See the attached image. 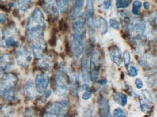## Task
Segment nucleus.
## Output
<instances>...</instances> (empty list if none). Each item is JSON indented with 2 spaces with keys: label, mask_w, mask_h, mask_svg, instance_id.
<instances>
[{
  "label": "nucleus",
  "mask_w": 157,
  "mask_h": 117,
  "mask_svg": "<svg viewBox=\"0 0 157 117\" xmlns=\"http://www.w3.org/2000/svg\"><path fill=\"white\" fill-rule=\"evenodd\" d=\"M86 18L85 16H78L72 23V33L71 37L70 50L74 59L77 61L83 53L85 47V37L86 31Z\"/></svg>",
  "instance_id": "nucleus-1"
},
{
  "label": "nucleus",
  "mask_w": 157,
  "mask_h": 117,
  "mask_svg": "<svg viewBox=\"0 0 157 117\" xmlns=\"http://www.w3.org/2000/svg\"><path fill=\"white\" fill-rule=\"evenodd\" d=\"M46 28L45 17L40 7H36L26 23V39L28 42L44 38Z\"/></svg>",
  "instance_id": "nucleus-2"
},
{
  "label": "nucleus",
  "mask_w": 157,
  "mask_h": 117,
  "mask_svg": "<svg viewBox=\"0 0 157 117\" xmlns=\"http://www.w3.org/2000/svg\"><path fill=\"white\" fill-rule=\"evenodd\" d=\"M19 78L13 72H7L2 76L1 96L7 101H10L15 98L17 86Z\"/></svg>",
  "instance_id": "nucleus-3"
},
{
  "label": "nucleus",
  "mask_w": 157,
  "mask_h": 117,
  "mask_svg": "<svg viewBox=\"0 0 157 117\" xmlns=\"http://www.w3.org/2000/svg\"><path fill=\"white\" fill-rule=\"evenodd\" d=\"M68 72L65 66L61 65L54 76V93L59 97H64L67 94L69 88Z\"/></svg>",
  "instance_id": "nucleus-4"
},
{
  "label": "nucleus",
  "mask_w": 157,
  "mask_h": 117,
  "mask_svg": "<svg viewBox=\"0 0 157 117\" xmlns=\"http://www.w3.org/2000/svg\"><path fill=\"white\" fill-rule=\"evenodd\" d=\"M70 109V101L61 100L51 102L46 106L42 117H66Z\"/></svg>",
  "instance_id": "nucleus-5"
},
{
  "label": "nucleus",
  "mask_w": 157,
  "mask_h": 117,
  "mask_svg": "<svg viewBox=\"0 0 157 117\" xmlns=\"http://www.w3.org/2000/svg\"><path fill=\"white\" fill-rule=\"evenodd\" d=\"M15 57L18 65L25 67L31 64L33 59V53L25 43H22L16 50Z\"/></svg>",
  "instance_id": "nucleus-6"
},
{
  "label": "nucleus",
  "mask_w": 157,
  "mask_h": 117,
  "mask_svg": "<svg viewBox=\"0 0 157 117\" xmlns=\"http://www.w3.org/2000/svg\"><path fill=\"white\" fill-rule=\"evenodd\" d=\"M101 56L96 50L92 51L90 56V78L92 82H96L100 74Z\"/></svg>",
  "instance_id": "nucleus-7"
},
{
  "label": "nucleus",
  "mask_w": 157,
  "mask_h": 117,
  "mask_svg": "<svg viewBox=\"0 0 157 117\" xmlns=\"http://www.w3.org/2000/svg\"><path fill=\"white\" fill-rule=\"evenodd\" d=\"M138 62L147 71L156 69L157 66V56L151 53H145L138 56Z\"/></svg>",
  "instance_id": "nucleus-8"
},
{
  "label": "nucleus",
  "mask_w": 157,
  "mask_h": 117,
  "mask_svg": "<svg viewBox=\"0 0 157 117\" xmlns=\"http://www.w3.org/2000/svg\"><path fill=\"white\" fill-rule=\"evenodd\" d=\"M29 43L32 53L36 58L39 59V58L43 57L47 48V45L44 41V38L31 41Z\"/></svg>",
  "instance_id": "nucleus-9"
},
{
  "label": "nucleus",
  "mask_w": 157,
  "mask_h": 117,
  "mask_svg": "<svg viewBox=\"0 0 157 117\" xmlns=\"http://www.w3.org/2000/svg\"><path fill=\"white\" fill-rule=\"evenodd\" d=\"M90 53H88V50L85 51V54L81 58V77L83 84L90 83Z\"/></svg>",
  "instance_id": "nucleus-10"
},
{
  "label": "nucleus",
  "mask_w": 157,
  "mask_h": 117,
  "mask_svg": "<svg viewBox=\"0 0 157 117\" xmlns=\"http://www.w3.org/2000/svg\"><path fill=\"white\" fill-rule=\"evenodd\" d=\"M49 84V78L45 72L38 74L35 79V85L37 92L43 95L48 90Z\"/></svg>",
  "instance_id": "nucleus-11"
},
{
  "label": "nucleus",
  "mask_w": 157,
  "mask_h": 117,
  "mask_svg": "<svg viewBox=\"0 0 157 117\" xmlns=\"http://www.w3.org/2000/svg\"><path fill=\"white\" fill-rule=\"evenodd\" d=\"M43 5L49 17L57 20L59 17V5L58 0H43Z\"/></svg>",
  "instance_id": "nucleus-12"
},
{
  "label": "nucleus",
  "mask_w": 157,
  "mask_h": 117,
  "mask_svg": "<svg viewBox=\"0 0 157 117\" xmlns=\"http://www.w3.org/2000/svg\"><path fill=\"white\" fill-rule=\"evenodd\" d=\"M23 92L25 96L29 100H33L37 97L39 92L36 90L35 82L33 81V80L29 79L25 82L24 85Z\"/></svg>",
  "instance_id": "nucleus-13"
},
{
  "label": "nucleus",
  "mask_w": 157,
  "mask_h": 117,
  "mask_svg": "<svg viewBox=\"0 0 157 117\" xmlns=\"http://www.w3.org/2000/svg\"><path fill=\"white\" fill-rule=\"evenodd\" d=\"M109 54L110 58L114 64L117 66H120L122 61V51L118 46H112L109 48Z\"/></svg>",
  "instance_id": "nucleus-14"
},
{
  "label": "nucleus",
  "mask_w": 157,
  "mask_h": 117,
  "mask_svg": "<svg viewBox=\"0 0 157 117\" xmlns=\"http://www.w3.org/2000/svg\"><path fill=\"white\" fill-rule=\"evenodd\" d=\"M54 66V58L50 55H44L39 59L38 67L47 72H51Z\"/></svg>",
  "instance_id": "nucleus-15"
},
{
  "label": "nucleus",
  "mask_w": 157,
  "mask_h": 117,
  "mask_svg": "<svg viewBox=\"0 0 157 117\" xmlns=\"http://www.w3.org/2000/svg\"><path fill=\"white\" fill-rule=\"evenodd\" d=\"M70 93L72 96L78 97L80 92V77L77 72H72L70 76Z\"/></svg>",
  "instance_id": "nucleus-16"
},
{
  "label": "nucleus",
  "mask_w": 157,
  "mask_h": 117,
  "mask_svg": "<svg viewBox=\"0 0 157 117\" xmlns=\"http://www.w3.org/2000/svg\"><path fill=\"white\" fill-rule=\"evenodd\" d=\"M13 64V58L12 56L8 53L3 54L1 56V74L2 76L6 73L11 69Z\"/></svg>",
  "instance_id": "nucleus-17"
},
{
  "label": "nucleus",
  "mask_w": 157,
  "mask_h": 117,
  "mask_svg": "<svg viewBox=\"0 0 157 117\" xmlns=\"http://www.w3.org/2000/svg\"><path fill=\"white\" fill-rule=\"evenodd\" d=\"M98 112H99V117H113L112 116L110 113L109 100L104 97L98 100Z\"/></svg>",
  "instance_id": "nucleus-18"
},
{
  "label": "nucleus",
  "mask_w": 157,
  "mask_h": 117,
  "mask_svg": "<svg viewBox=\"0 0 157 117\" xmlns=\"http://www.w3.org/2000/svg\"><path fill=\"white\" fill-rule=\"evenodd\" d=\"M85 17L86 21H93L95 15V0H87L85 7Z\"/></svg>",
  "instance_id": "nucleus-19"
},
{
  "label": "nucleus",
  "mask_w": 157,
  "mask_h": 117,
  "mask_svg": "<svg viewBox=\"0 0 157 117\" xmlns=\"http://www.w3.org/2000/svg\"><path fill=\"white\" fill-rule=\"evenodd\" d=\"M146 82L149 88L157 85V69L148 70L145 75Z\"/></svg>",
  "instance_id": "nucleus-20"
},
{
  "label": "nucleus",
  "mask_w": 157,
  "mask_h": 117,
  "mask_svg": "<svg viewBox=\"0 0 157 117\" xmlns=\"http://www.w3.org/2000/svg\"><path fill=\"white\" fill-rule=\"evenodd\" d=\"M73 9L72 11V18L75 20L77 18L81 13L83 9L84 5H85V0H71Z\"/></svg>",
  "instance_id": "nucleus-21"
},
{
  "label": "nucleus",
  "mask_w": 157,
  "mask_h": 117,
  "mask_svg": "<svg viewBox=\"0 0 157 117\" xmlns=\"http://www.w3.org/2000/svg\"><path fill=\"white\" fill-rule=\"evenodd\" d=\"M96 25L102 35H105L109 31V24L105 18L102 17L97 18V20H96Z\"/></svg>",
  "instance_id": "nucleus-22"
},
{
  "label": "nucleus",
  "mask_w": 157,
  "mask_h": 117,
  "mask_svg": "<svg viewBox=\"0 0 157 117\" xmlns=\"http://www.w3.org/2000/svg\"><path fill=\"white\" fill-rule=\"evenodd\" d=\"M113 99L115 103L122 107L126 106L128 104V96L123 92H114Z\"/></svg>",
  "instance_id": "nucleus-23"
},
{
  "label": "nucleus",
  "mask_w": 157,
  "mask_h": 117,
  "mask_svg": "<svg viewBox=\"0 0 157 117\" xmlns=\"http://www.w3.org/2000/svg\"><path fill=\"white\" fill-rule=\"evenodd\" d=\"M33 0H17V7L20 13H25L31 7Z\"/></svg>",
  "instance_id": "nucleus-24"
},
{
  "label": "nucleus",
  "mask_w": 157,
  "mask_h": 117,
  "mask_svg": "<svg viewBox=\"0 0 157 117\" xmlns=\"http://www.w3.org/2000/svg\"><path fill=\"white\" fill-rule=\"evenodd\" d=\"M139 104L140 106V110H141L142 112L148 114V113H149L151 111H152V104L146 102V100L143 99V98H140L139 100Z\"/></svg>",
  "instance_id": "nucleus-25"
},
{
  "label": "nucleus",
  "mask_w": 157,
  "mask_h": 117,
  "mask_svg": "<svg viewBox=\"0 0 157 117\" xmlns=\"http://www.w3.org/2000/svg\"><path fill=\"white\" fill-rule=\"evenodd\" d=\"M132 11L131 13L134 16H138L140 15V10L141 9L143 4L139 0H135L132 4Z\"/></svg>",
  "instance_id": "nucleus-26"
},
{
  "label": "nucleus",
  "mask_w": 157,
  "mask_h": 117,
  "mask_svg": "<svg viewBox=\"0 0 157 117\" xmlns=\"http://www.w3.org/2000/svg\"><path fill=\"white\" fill-rule=\"evenodd\" d=\"M141 96L143 97V99L151 104H153V103H154V96H153L152 93L149 90L147 89L142 90Z\"/></svg>",
  "instance_id": "nucleus-27"
},
{
  "label": "nucleus",
  "mask_w": 157,
  "mask_h": 117,
  "mask_svg": "<svg viewBox=\"0 0 157 117\" xmlns=\"http://www.w3.org/2000/svg\"><path fill=\"white\" fill-rule=\"evenodd\" d=\"M82 88H83V89L85 90V92H83V94H82V99L85 100L90 99V98L92 97L93 92H92L91 89L90 88L89 85L83 84L82 85Z\"/></svg>",
  "instance_id": "nucleus-28"
},
{
  "label": "nucleus",
  "mask_w": 157,
  "mask_h": 117,
  "mask_svg": "<svg viewBox=\"0 0 157 117\" xmlns=\"http://www.w3.org/2000/svg\"><path fill=\"white\" fill-rule=\"evenodd\" d=\"M58 5H59L60 13H66L70 7L69 0H58Z\"/></svg>",
  "instance_id": "nucleus-29"
},
{
  "label": "nucleus",
  "mask_w": 157,
  "mask_h": 117,
  "mask_svg": "<svg viewBox=\"0 0 157 117\" xmlns=\"http://www.w3.org/2000/svg\"><path fill=\"white\" fill-rule=\"evenodd\" d=\"M132 0H116V7L117 9H125L131 4Z\"/></svg>",
  "instance_id": "nucleus-30"
},
{
  "label": "nucleus",
  "mask_w": 157,
  "mask_h": 117,
  "mask_svg": "<svg viewBox=\"0 0 157 117\" xmlns=\"http://www.w3.org/2000/svg\"><path fill=\"white\" fill-rule=\"evenodd\" d=\"M127 72H128V76L131 77H136L138 74V69L134 64H130L127 67Z\"/></svg>",
  "instance_id": "nucleus-31"
},
{
  "label": "nucleus",
  "mask_w": 157,
  "mask_h": 117,
  "mask_svg": "<svg viewBox=\"0 0 157 117\" xmlns=\"http://www.w3.org/2000/svg\"><path fill=\"white\" fill-rule=\"evenodd\" d=\"M17 41L15 39V36H7L5 38V44L7 48H13L15 46Z\"/></svg>",
  "instance_id": "nucleus-32"
},
{
  "label": "nucleus",
  "mask_w": 157,
  "mask_h": 117,
  "mask_svg": "<svg viewBox=\"0 0 157 117\" xmlns=\"http://www.w3.org/2000/svg\"><path fill=\"white\" fill-rule=\"evenodd\" d=\"M123 61L124 65H125L127 68L130 65V62H131V55H130V53L128 50H124L123 52Z\"/></svg>",
  "instance_id": "nucleus-33"
},
{
  "label": "nucleus",
  "mask_w": 157,
  "mask_h": 117,
  "mask_svg": "<svg viewBox=\"0 0 157 117\" xmlns=\"http://www.w3.org/2000/svg\"><path fill=\"white\" fill-rule=\"evenodd\" d=\"M109 24L111 27L114 28V30L119 31L120 29V24L117 21V20L115 18H110L109 21Z\"/></svg>",
  "instance_id": "nucleus-34"
},
{
  "label": "nucleus",
  "mask_w": 157,
  "mask_h": 117,
  "mask_svg": "<svg viewBox=\"0 0 157 117\" xmlns=\"http://www.w3.org/2000/svg\"><path fill=\"white\" fill-rule=\"evenodd\" d=\"M113 117H127V115L123 109L118 107L114 110Z\"/></svg>",
  "instance_id": "nucleus-35"
},
{
  "label": "nucleus",
  "mask_w": 157,
  "mask_h": 117,
  "mask_svg": "<svg viewBox=\"0 0 157 117\" xmlns=\"http://www.w3.org/2000/svg\"><path fill=\"white\" fill-rule=\"evenodd\" d=\"M24 117H37L36 111L33 108H26L24 113Z\"/></svg>",
  "instance_id": "nucleus-36"
},
{
  "label": "nucleus",
  "mask_w": 157,
  "mask_h": 117,
  "mask_svg": "<svg viewBox=\"0 0 157 117\" xmlns=\"http://www.w3.org/2000/svg\"><path fill=\"white\" fill-rule=\"evenodd\" d=\"M43 95H44V96L41 98V100L42 103H44V102L46 101V100L48 99V98H49L50 96H51L52 90H48L44 94H43Z\"/></svg>",
  "instance_id": "nucleus-37"
},
{
  "label": "nucleus",
  "mask_w": 157,
  "mask_h": 117,
  "mask_svg": "<svg viewBox=\"0 0 157 117\" xmlns=\"http://www.w3.org/2000/svg\"><path fill=\"white\" fill-rule=\"evenodd\" d=\"M135 85H136V88L138 89H142L143 87H144V82H143V80L140 78H137L136 81H135Z\"/></svg>",
  "instance_id": "nucleus-38"
},
{
  "label": "nucleus",
  "mask_w": 157,
  "mask_h": 117,
  "mask_svg": "<svg viewBox=\"0 0 157 117\" xmlns=\"http://www.w3.org/2000/svg\"><path fill=\"white\" fill-rule=\"evenodd\" d=\"M112 6V0H104L103 2V9L105 10L109 9Z\"/></svg>",
  "instance_id": "nucleus-39"
},
{
  "label": "nucleus",
  "mask_w": 157,
  "mask_h": 117,
  "mask_svg": "<svg viewBox=\"0 0 157 117\" xmlns=\"http://www.w3.org/2000/svg\"><path fill=\"white\" fill-rule=\"evenodd\" d=\"M0 22H1L2 25H5L6 22H7V17H6L5 13H1V14H0Z\"/></svg>",
  "instance_id": "nucleus-40"
},
{
  "label": "nucleus",
  "mask_w": 157,
  "mask_h": 117,
  "mask_svg": "<svg viewBox=\"0 0 157 117\" xmlns=\"http://www.w3.org/2000/svg\"><path fill=\"white\" fill-rule=\"evenodd\" d=\"M143 7H144V9L145 10H148L150 8V3L149 2L145 1L144 3H143Z\"/></svg>",
  "instance_id": "nucleus-41"
},
{
  "label": "nucleus",
  "mask_w": 157,
  "mask_h": 117,
  "mask_svg": "<svg viewBox=\"0 0 157 117\" xmlns=\"http://www.w3.org/2000/svg\"><path fill=\"white\" fill-rule=\"evenodd\" d=\"M98 83L101 84V85H105L107 83V80L106 79H102V80H100L99 81H98Z\"/></svg>",
  "instance_id": "nucleus-42"
},
{
  "label": "nucleus",
  "mask_w": 157,
  "mask_h": 117,
  "mask_svg": "<svg viewBox=\"0 0 157 117\" xmlns=\"http://www.w3.org/2000/svg\"><path fill=\"white\" fill-rule=\"evenodd\" d=\"M8 6H9V7H14V3L10 2L9 5H8Z\"/></svg>",
  "instance_id": "nucleus-43"
},
{
  "label": "nucleus",
  "mask_w": 157,
  "mask_h": 117,
  "mask_svg": "<svg viewBox=\"0 0 157 117\" xmlns=\"http://www.w3.org/2000/svg\"><path fill=\"white\" fill-rule=\"evenodd\" d=\"M144 1H146V0H144Z\"/></svg>",
  "instance_id": "nucleus-44"
}]
</instances>
